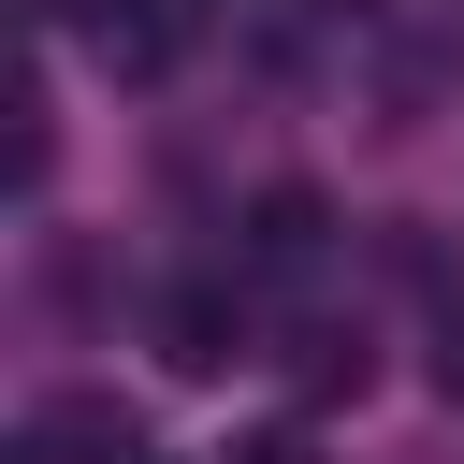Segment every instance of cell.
Segmentation results:
<instances>
[{"mask_svg": "<svg viewBox=\"0 0 464 464\" xmlns=\"http://www.w3.org/2000/svg\"><path fill=\"white\" fill-rule=\"evenodd\" d=\"M145 14H160V29H174V14H203V0H145Z\"/></svg>", "mask_w": 464, "mask_h": 464, "instance_id": "cell-4", "label": "cell"}, {"mask_svg": "<svg viewBox=\"0 0 464 464\" xmlns=\"http://www.w3.org/2000/svg\"><path fill=\"white\" fill-rule=\"evenodd\" d=\"M29 464H145V435L116 392H58V406H29Z\"/></svg>", "mask_w": 464, "mask_h": 464, "instance_id": "cell-1", "label": "cell"}, {"mask_svg": "<svg viewBox=\"0 0 464 464\" xmlns=\"http://www.w3.org/2000/svg\"><path fill=\"white\" fill-rule=\"evenodd\" d=\"M435 377H450V392H464V290H450V304H435Z\"/></svg>", "mask_w": 464, "mask_h": 464, "instance_id": "cell-3", "label": "cell"}, {"mask_svg": "<svg viewBox=\"0 0 464 464\" xmlns=\"http://www.w3.org/2000/svg\"><path fill=\"white\" fill-rule=\"evenodd\" d=\"M160 348H174V362H188V377H218V362H232V348H246V319H232V304H218V290H174V304H160Z\"/></svg>", "mask_w": 464, "mask_h": 464, "instance_id": "cell-2", "label": "cell"}, {"mask_svg": "<svg viewBox=\"0 0 464 464\" xmlns=\"http://www.w3.org/2000/svg\"><path fill=\"white\" fill-rule=\"evenodd\" d=\"M334 14H362V0H334Z\"/></svg>", "mask_w": 464, "mask_h": 464, "instance_id": "cell-5", "label": "cell"}]
</instances>
